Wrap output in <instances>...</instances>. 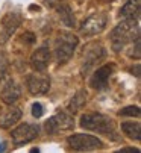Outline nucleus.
<instances>
[{
    "instance_id": "nucleus-15",
    "label": "nucleus",
    "mask_w": 141,
    "mask_h": 153,
    "mask_svg": "<svg viewBox=\"0 0 141 153\" xmlns=\"http://www.w3.org/2000/svg\"><path fill=\"white\" fill-rule=\"evenodd\" d=\"M21 115H23V112H21V109H18V108L8 109V111L2 115V118H0V127L2 129H9L12 124L20 121Z\"/></svg>"
},
{
    "instance_id": "nucleus-6",
    "label": "nucleus",
    "mask_w": 141,
    "mask_h": 153,
    "mask_svg": "<svg viewBox=\"0 0 141 153\" xmlns=\"http://www.w3.org/2000/svg\"><path fill=\"white\" fill-rule=\"evenodd\" d=\"M108 25V15L106 12H94L88 18L84 20L81 26V33L85 36H93L105 30Z\"/></svg>"
},
{
    "instance_id": "nucleus-23",
    "label": "nucleus",
    "mask_w": 141,
    "mask_h": 153,
    "mask_svg": "<svg viewBox=\"0 0 141 153\" xmlns=\"http://www.w3.org/2000/svg\"><path fill=\"white\" fill-rule=\"evenodd\" d=\"M62 2V0H46V3L49 6H55V5H59Z\"/></svg>"
},
{
    "instance_id": "nucleus-19",
    "label": "nucleus",
    "mask_w": 141,
    "mask_h": 153,
    "mask_svg": "<svg viewBox=\"0 0 141 153\" xmlns=\"http://www.w3.org/2000/svg\"><path fill=\"white\" fill-rule=\"evenodd\" d=\"M8 71H9V61L3 53H0V80H3L8 76Z\"/></svg>"
},
{
    "instance_id": "nucleus-4",
    "label": "nucleus",
    "mask_w": 141,
    "mask_h": 153,
    "mask_svg": "<svg viewBox=\"0 0 141 153\" xmlns=\"http://www.w3.org/2000/svg\"><path fill=\"white\" fill-rule=\"evenodd\" d=\"M106 56V50L103 49L102 44H97V42H91L85 47V50L82 52L81 56V73L82 76H87L96 65L103 61Z\"/></svg>"
},
{
    "instance_id": "nucleus-10",
    "label": "nucleus",
    "mask_w": 141,
    "mask_h": 153,
    "mask_svg": "<svg viewBox=\"0 0 141 153\" xmlns=\"http://www.w3.org/2000/svg\"><path fill=\"white\" fill-rule=\"evenodd\" d=\"M114 68H115L114 64H105V65H102V67L97 68L96 71H94V74L91 76L90 85L93 86L94 90L105 88V86L108 85V80H109L111 74L114 73Z\"/></svg>"
},
{
    "instance_id": "nucleus-18",
    "label": "nucleus",
    "mask_w": 141,
    "mask_h": 153,
    "mask_svg": "<svg viewBox=\"0 0 141 153\" xmlns=\"http://www.w3.org/2000/svg\"><path fill=\"white\" fill-rule=\"evenodd\" d=\"M122 130H123V134L131 140H135V141L141 140V124L138 121H125V123H122Z\"/></svg>"
},
{
    "instance_id": "nucleus-12",
    "label": "nucleus",
    "mask_w": 141,
    "mask_h": 153,
    "mask_svg": "<svg viewBox=\"0 0 141 153\" xmlns=\"http://www.w3.org/2000/svg\"><path fill=\"white\" fill-rule=\"evenodd\" d=\"M50 64V50L47 47L37 49L31 56V67L34 71H44Z\"/></svg>"
},
{
    "instance_id": "nucleus-5",
    "label": "nucleus",
    "mask_w": 141,
    "mask_h": 153,
    "mask_svg": "<svg viewBox=\"0 0 141 153\" xmlns=\"http://www.w3.org/2000/svg\"><path fill=\"white\" fill-rule=\"evenodd\" d=\"M67 144L70 149L78 150V152H90V150H97L103 147V141L97 137L87 135V134H76L67 138Z\"/></svg>"
},
{
    "instance_id": "nucleus-2",
    "label": "nucleus",
    "mask_w": 141,
    "mask_h": 153,
    "mask_svg": "<svg viewBox=\"0 0 141 153\" xmlns=\"http://www.w3.org/2000/svg\"><path fill=\"white\" fill-rule=\"evenodd\" d=\"M81 126L84 129L93 130V132H99L111 138H117V130L112 118L103 115V114H84L81 117Z\"/></svg>"
},
{
    "instance_id": "nucleus-16",
    "label": "nucleus",
    "mask_w": 141,
    "mask_h": 153,
    "mask_svg": "<svg viewBox=\"0 0 141 153\" xmlns=\"http://www.w3.org/2000/svg\"><path fill=\"white\" fill-rule=\"evenodd\" d=\"M56 12H58L61 21H62L67 27H75L76 20H75V15H73L72 8H70L67 3H59V5L56 6Z\"/></svg>"
},
{
    "instance_id": "nucleus-9",
    "label": "nucleus",
    "mask_w": 141,
    "mask_h": 153,
    "mask_svg": "<svg viewBox=\"0 0 141 153\" xmlns=\"http://www.w3.org/2000/svg\"><path fill=\"white\" fill-rule=\"evenodd\" d=\"M38 137V126L31 124V123H23L18 127H15L11 134L12 143L15 146H21V144H26L34 141Z\"/></svg>"
},
{
    "instance_id": "nucleus-24",
    "label": "nucleus",
    "mask_w": 141,
    "mask_h": 153,
    "mask_svg": "<svg viewBox=\"0 0 141 153\" xmlns=\"http://www.w3.org/2000/svg\"><path fill=\"white\" fill-rule=\"evenodd\" d=\"M131 71H132V74H135V76L138 77V76H140V65L137 64L135 67H132V68H131Z\"/></svg>"
},
{
    "instance_id": "nucleus-20",
    "label": "nucleus",
    "mask_w": 141,
    "mask_h": 153,
    "mask_svg": "<svg viewBox=\"0 0 141 153\" xmlns=\"http://www.w3.org/2000/svg\"><path fill=\"white\" fill-rule=\"evenodd\" d=\"M120 115L128 117H140V108L138 106H126L120 111Z\"/></svg>"
},
{
    "instance_id": "nucleus-7",
    "label": "nucleus",
    "mask_w": 141,
    "mask_h": 153,
    "mask_svg": "<svg viewBox=\"0 0 141 153\" xmlns=\"http://www.w3.org/2000/svg\"><path fill=\"white\" fill-rule=\"evenodd\" d=\"M73 127H75V120L67 112H58L55 117H50L44 124V129L49 135H55L58 130H70Z\"/></svg>"
},
{
    "instance_id": "nucleus-11",
    "label": "nucleus",
    "mask_w": 141,
    "mask_h": 153,
    "mask_svg": "<svg viewBox=\"0 0 141 153\" xmlns=\"http://www.w3.org/2000/svg\"><path fill=\"white\" fill-rule=\"evenodd\" d=\"M21 25V15L18 12H8L2 20V41H6L12 33L17 30V27Z\"/></svg>"
},
{
    "instance_id": "nucleus-25",
    "label": "nucleus",
    "mask_w": 141,
    "mask_h": 153,
    "mask_svg": "<svg viewBox=\"0 0 141 153\" xmlns=\"http://www.w3.org/2000/svg\"><path fill=\"white\" fill-rule=\"evenodd\" d=\"M29 9H37V11H40V6H35V5H32V6H29Z\"/></svg>"
},
{
    "instance_id": "nucleus-8",
    "label": "nucleus",
    "mask_w": 141,
    "mask_h": 153,
    "mask_svg": "<svg viewBox=\"0 0 141 153\" xmlns=\"http://www.w3.org/2000/svg\"><path fill=\"white\" fill-rule=\"evenodd\" d=\"M26 85H28L29 93L34 96L46 94L50 90V77L47 74H44L43 71H35V73L28 76Z\"/></svg>"
},
{
    "instance_id": "nucleus-14",
    "label": "nucleus",
    "mask_w": 141,
    "mask_h": 153,
    "mask_svg": "<svg viewBox=\"0 0 141 153\" xmlns=\"http://www.w3.org/2000/svg\"><path fill=\"white\" fill-rule=\"evenodd\" d=\"M141 11V0H129L120 9V17L123 20H138Z\"/></svg>"
},
{
    "instance_id": "nucleus-21",
    "label": "nucleus",
    "mask_w": 141,
    "mask_h": 153,
    "mask_svg": "<svg viewBox=\"0 0 141 153\" xmlns=\"http://www.w3.org/2000/svg\"><path fill=\"white\" fill-rule=\"evenodd\" d=\"M43 112H44V111H43V105H41V103L37 102V103L32 105V115H34L35 118H40V117L43 115Z\"/></svg>"
},
{
    "instance_id": "nucleus-17",
    "label": "nucleus",
    "mask_w": 141,
    "mask_h": 153,
    "mask_svg": "<svg viewBox=\"0 0 141 153\" xmlns=\"http://www.w3.org/2000/svg\"><path fill=\"white\" fill-rule=\"evenodd\" d=\"M87 97H88V94H87V91L85 90H79V91H76V94L72 97V100L68 102V106H67V109L72 114H76L78 111H81V109L85 106V103H87Z\"/></svg>"
},
{
    "instance_id": "nucleus-22",
    "label": "nucleus",
    "mask_w": 141,
    "mask_h": 153,
    "mask_svg": "<svg viewBox=\"0 0 141 153\" xmlns=\"http://www.w3.org/2000/svg\"><path fill=\"white\" fill-rule=\"evenodd\" d=\"M120 153H140V150L134 149V147H126V149H122Z\"/></svg>"
},
{
    "instance_id": "nucleus-1",
    "label": "nucleus",
    "mask_w": 141,
    "mask_h": 153,
    "mask_svg": "<svg viewBox=\"0 0 141 153\" xmlns=\"http://www.w3.org/2000/svg\"><path fill=\"white\" fill-rule=\"evenodd\" d=\"M140 36L138 20H125L119 26H115L111 32V46L114 52L123 50L129 42Z\"/></svg>"
},
{
    "instance_id": "nucleus-26",
    "label": "nucleus",
    "mask_w": 141,
    "mask_h": 153,
    "mask_svg": "<svg viewBox=\"0 0 141 153\" xmlns=\"http://www.w3.org/2000/svg\"><path fill=\"white\" fill-rule=\"evenodd\" d=\"M0 150H3V147H0Z\"/></svg>"
},
{
    "instance_id": "nucleus-13",
    "label": "nucleus",
    "mask_w": 141,
    "mask_h": 153,
    "mask_svg": "<svg viewBox=\"0 0 141 153\" xmlns=\"http://www.w3.org/2000/svg\"><path fill=\"white\" fill-rule=\"evenodd\" d=\"M20 96H21L20 85L14 79H9L3 85V90H2V94H0V99H2V102L6 103V105H12V103H15L20 99Z\"/></svg>"
},
{
    "instance_id": "nucleus-3",
    "label": "nucleus",
    "mask_w": 141,
    "mask_h": 153,
    "mask_svg": "<svg viewBox=\"0 0 141 153\" xmlns=\"http://www.w3.org/2000/svg\"><path fill=\"white\" fill-rule=\"evenodd\" d=\"M79 44V38L72 32H59L55 39V58L59 64H65L73 56Z\"/></svg>"
}]
</instances>
